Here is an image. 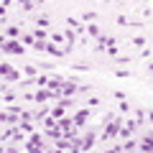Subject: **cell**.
I'll return each instance as SVG.
<instances>
[{
    "instance_id": "obj_19",
    "label": "cell",
    "mask_w": 153,
    "mask_h": 153,
    "mask_svg": "<svg viewBox=\"0 0 153 153\" xmlns=\"http://www.w3.org/2000/svg\"><path fill=\"white\" fill-rule=\"evenodd\" d=\"M5 33H8L10 38H16L18 33H21V31H18V26H10V28H5Z\"/></svg>"
},
{
    "instance_id": "obj_20",
    "label": "cell",
    "mask_w": 153,
    "mask_h": 153,
    "mask_svg": "<svg viewBox=\"0 0 153 153\" xmlns=\"http://www.w3.org/2000/svg\"><path fill=\"white\" fill-rule=\"evenodd\" d=\"M33 36H36V38H41V41H44V38H46V36H49V33H46V31H44V28H36V31H33Z\"/></svg>"
},
{
    "instance_id": "obj_4",
    "label": "cell",
    "mask_w": 153,
    "mask_h": 153,
    "mask_svg": "<svg viewBox=\"0 0 153 153\" xmlns=\"http://www.w3.org/2000/svg\"><path fill=\"white\" fill-rule=\"evenodd\" d=\"M26 148H28V151H44V146H41V138H38L36 133H31V140L26 143Z\"/></svg>"
},
{
    "instance_id": "obj_9",
    "label": "cell",
    "mask_w": 153,
    "mask_h": 153,
    "mask_svg": "<svg viewBox=\"0 0 153 153\" xmlns=\"http://www.w3.org/2000/svg\"><path fill=\"white\" fill-rule=\"evenodd\" d=\"M46 51H49V54H54V56H64V54H66V49H59L54 41H51V44H46Z\"/></svg>"
},
{
    "instance_id": "obj_1",
    "label": "cell",
    "mask_w": 153,
    "mask_h": 153,
    "mask_svg": "<svg viewBox=\"0 0 153 153\" xmlns=\"http://www.w3.org/2000/svg\"><path fill=\"white\" fill-rule=\"evenodd\" d=\"M123 117H112V123H110L107 128H105V133H102V140H110V138H115L117 133H120V128H123Z\"/></svg>"
},
{
    "instance_id": "obj_26",
    "label": "cell",
    "mask_w": 153,
    "mask_h": 153,
    "mask_svg": "<svg viewBox=\"0 0 153 153\" xmlns=\"http://www.w3.org/2000/svg\"><path fill=\"white\" fill-rule=\"evenodd\" d=\"M26 74H28V76L33 79V76H36V69H33V66H26Z\"/></svg>"
},
{
    "instance_id": "obj_11",
    "label": "cell",
    "mask_w": 153,
    "mask_h": 153,
    "mask_svg": "<svg viewBox=\"0 0 153 153\" xmlns=\"http://www.w3.org/2000/svg\"><path fill=\"white\" fill-rule=\"evenodd\" d=\"M71 125H74V120H71V117H61V120H59V128H61V130H69Z\"/></svg>"
},
{
    "instance_id": "obj_2",
    "label": "cell",
    "mask_w": 153,
    "mask_h": 153,
    "mask_svg": "<svg viewBox=\"0 0 153 153\" xmlns=\"http://www.w3.org/2000/svg\"><path fill=\"white\" fill-rule=\"evenodd\" d=\"M0 69H3V79H5V82H18V79H21V74H18V71H13L10 66H8V61H3V66H0Z\"/></svg>"
},
{
    "instance_id": "obj_10",
    "label": "cell",
    "mask_w": 153,
    "mask_h": 153,
    "mask_svg": "<svg viewBox=\"0 0 153 153\" xmlns=\"http://www.w3.org/2000/svg\"><path fill=\"white\" fill-rule=\"evenodd\" d=\"M61 84H64V79H61V76H54V79H49V89H61Z\"/></svg>"
},
{
    "instance_id": "obj_25",
    "label": "cell",
    "mask_w": 153,
    "mask_h": 153,
    "mask_svg": "<svg viewBox=\"0 0 153 153\" xmlns=\"http://www.w3.org/2000/svg\"><path fill=\"white\" fill-rule=\"evenodd\" d=\"M115 74H117V76H130V71H128V69H117Z\"/></svg>"
},
{
    "instance_id": "obj_23",
    "label": "cell",
    "mask_w": 153,
    "mask_h": 153,
    "mask_svg": "<svg viewBox=\"0 0 153 153\" xmlns=\"http://www.w3.org/2000/svg\"><path fill=\"white\" fill-rule=\"evenodd\" d=\"M82 18H84V21H94V18H97V13H84Z\"/></svg>"
},
{
    "instance_id": "obj_22",
    "label": "cell",
    "mask_w": 153,
    "mask_h": 153,
    "mask_svg": "<svg viewBox=\"0 0 153 153\" xmlns=\"http://www.w3.org/2000/svg\"><path fill=\"white\" fill-rule=\"evenodd\" d=\"M143 117H146V112H143V110L138 107V110H135V120H138V125H140V123H143Z\"/></svg>"
},
{
    "instance_id": "obj_28",
    "label": "cell",
    "mask_w": 153,
    "mask_h": 153,
    "mask_svg": "<svg viewBox=\"0 0 153 153\" xmlns=\"http://www.w3.org/2000/svg\"><path fill=\"white\" fill-rule=\"evenodd\" d=\"M148 69H151V74H153V64H151V66H148Z\"/></svg>"
},
{
    "instance_id": "obj_24",
    "label": "cell",
    "mask_w": 153,
    "mask_h": 153,
    "mask_svg": "<svg viewBox=\"0 0 153 153\" xmlns=\"http://www.w3.org/2000/svg\"><path fill=\"white\" fill-rule=\"evenodd\" d=\"M33 46H36L38 51H46V44H44V41H36V44H33Z\"/></svg>"
},
{
    "instance_id": "obj_15",
    "label": "cell",
    "mask_w": 153,
    "mask_h": 153,
    "mask_svg": "<svg viewBox=\"0 0 153 153\" xmlns=\"http://www.w3.org/2000/svg\"><path fill=\"white\" fill-rule=\"evenodd\" d=\"M87 33H89L92 38H97V36H100V28L94 26V23H89V26H87Z\"/></svg>"
},
{
    "instance_id": "obj_18",
    "label": "cell",
    "mask_w": 153,
    "mask_h": 153,
    "mask_svg": "<svg viewBox=\"0 0 153 153\" xmlns=\"http://www.w3.org/2000/svg\"><path fill=\"white\" fill-rule=\"evenodd\" d=\"M64 105H59V107H54V110H51V115H54V117H61V115H64Z\"/></svg>"
},
{
    "instance_id": "obj_7",
    "label": "cell",
    "mask_w": 153,
    "mask_h": 153,
    "mask_svg": "<svg viewBox=\"0 0 153 153\" xmlns=\"http://www.w3.org/2000/svg\"><path fill=\"white\" fill-rule=\"evenodd\" d=\"M94 140H97V135H94V130H89V133H87V138L82 140V148H79V151H89V148L94 146Z\"/></svg>"
},
{
    "instance_id": "obj_27",
    "label": "cell",
    "mask_w": 153,
    "mask_h": 153,
    "mask_svg": "<svg viewBox=\"0 0 153 153\" xmlns=\"http://www.w3.org/2000/svg\"><path fill=\"white\" fill-rule=\"evenodd\" d=\"M148 120H151V123H153V110H151V112H148Z\"/></svg>"
},
{
    "instance_id": "obj_6",
    "label": "cell",
    "mask_w": 153,
    "mask_h": 153,
    "mask_svg": "<svg viewBox=\"0 0 153 153\" xmlns=\"http://www.w3.org/2000/svg\"><path fill=\"white\" fill-rule=\"evenodd\" d=\"M87 117H89V110H79V112H76L71 120H74V125H76V128H82L84 123H87Z\"/></svg>"
},
{
    "instance_id": "obj_5",
    "label": "cell",
    "mask_w": 153,
    "mask_h": 153,
    "mask_svg": "<svg viewBox=\"0 0 153 153\" xmlns=\"http://www.w3.org/2000/svg\"><path fill=\"white\" fill-rule=\"evenodd\" d=\"M3 49H5L8 54H23V46L18 44V41H5V44H3Z\"/></svg>"
},
{
    "instance_id": "obj_12",
    "label": "cell",
    "mask_w": 153,
    "mask_h": 153,
    "mask_svg": "<svg viewBox=\"0 0 153 153\" xmlns=\"http://www.w3.org/2000/svg\"><path fill=\"white\" fill-rule=\"evenodd\" d=\"M130 44L135 46V49H143V46H146V38H143V36H135V38L130 41Z\"/></svg>"
},
{
    "instance_id": "obj_8",
    "label": "cell",
    "mask_w": 153,
    "mask_h": 153,
    "mask_svg": "<svg viewBox=\"0 0 153 153\" xmlns=\"http://www.w3.org/2000/svg\"><path fill=\"white\" fill-rule=\"evenodd\" d=\"M140 151H153V133H148V135H143Z\"/></svg>"
},
{
    "instance_id": "obj_13",
    "label": "cell",
    "mask_w": 153,
    "mask_h": 153,
    "mask_svg": "<svg viewBox=\"0 0 153 153\" xmlns=\"http://www.w3.org/2000/svg\"><path fill=\"white\" fill-rule=\"evenodd\" d=\"M133 59H128V56H115V61L112 64H117V66H125V64H130Z\"/></svg>"
},
{
    "instance_id": "obj_17",
    "label": "cell",
    "mask_w": 153,
    "mask_h": 153,
    "mask_svg": "<svg viewBox=\"0 0 153 153\" xmlns=\"http://www.w3.org/2000/svg\"><path fill=\"white\" fill-rule=\"evenodd\" d=\"M33 5H36L33 0H21V8H23V10H33Z\"/></svg>"
},
{
    "instance_id": "obj_14",
    "label": "cell",
    "mask_w": 153,
    "mask_h": 153,
    "mask_svg": "<svg viewBox=\"0 0 153 153\" xmlns=\"http://www.w3.org/2000/svg\"><path fill=\"white\" fill-rule=\"evenodd\" d=\"M36 23H38V28H46L51 21H49V16H38V18H36Z\"/></svg>"
},
{
    "instance_id": "obj_16",
    "label": "cell",
    "mask_w": 153,
    "mask_h": 153,
    "mask_svg": "<svg viewBox=\"0 0 153 153\" xmlns=\"http://www.w3.org/2000/svg\"><path fill=\"white\" fill-rule=\"evenodd\" d=\"M33 38H36V36H33V33H23V38H21V41H23V44H26V46H31V44H36Z\"/></svg>"
},
{
    "instance_id": "obj_21",
    "label": "cell",
    "mask_w": 153,
    "mask_h": 153,
    "mask_svg": "<svg viewBox=\"0 0 153 153\" xmlns=\"http://www.w3.org/2000/svg\"><path fill=\"white\" fill-rule=\"evenodd\" d=\"M115 23H117V26H130V21H128L125 16H117V18H115Z\"/></svg>"
},
{
    "instance_id": "obj_3",
    "label": "cell",
    "mask_w": 153,
    "mask_h": 153,
    "mask_svg": "<svg viewBox=\"0 0 153 153\" xmlns=\"http://www.w3.org/2000/svg\"><path fill=\"white\" fill-rule=\"evenodd\" d=\"M76 89H79V87H76L74 79H71V82H66V79H64V84H61V97H71Z\"/></svg>"
}]
</instances>
